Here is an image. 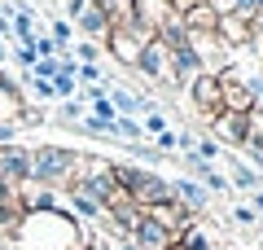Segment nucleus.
Returning a JSON list of instances; mask_svg holds the SVG:
<instances>
[{"label":"nucleus","mask_w":263,"mask_h":250,"mask_svg":"<svg viewBox=\"0 0 263 250\" xmlns=\"http://www.w3.org/2000/svg\"><path fill=\"white\" fill-rule=\"evenodd\" d=\"M219 97H224V110H237V114H250L254 110L246 79H241V75H233V70H219Z\"/></svg>","instance_id":"obj_10"},{"label":"nucleus","mask_w":263,"mask_h":250,"mask_svg":"<svg viewBox=\"0 0 263 250\" xmlns=\"http://www.w3.org/2000/svg\"><path fill=\"white\" fill-rule=\"evenodd\" d=\"M13 62H18L22 70H31V66L40 62V53H35V44H13Z\"/></svg>","instance_id":"obj_28"},{"label":"nucleus","mask_w":263,"mask_h":250,"mask_svg":"<svg viewBox=\"0 0 263 250\" xmlns=\"http://www.w3.org/2000/svg\"><path fill=\"white\" fill-rule=\"evenodd\" d=\"M110 250H141V246H136V241H132V237H119V241H114Z\"/></svg>","instance_id":"obj_37"},{"label":"nucleus","mask_w":263,"mask_h":250,"mask_svg":"<svg viewBox=\"0 0 263 250\" xmlns=\"http://www.w3.org/2000/svg\"><path fill=\"white\" fill-rule=\"evenodd\" d=\"M5 145H18V128L13 123H0V149Z\"/></svg>","instance_id":"obj_35"},{"label":"nucleus","mask_w":263,"mask_h":250,"mask_svg":"<svg viewBox=\"0 0 263 250\" xmlns=\"http://www.w3.org/2000/svg\"><path fill=\"white\" fill-rule=\"evenodd\" d=\"M176 241H180V246H189V250H219V246H224L219 233H215V224H206V220H193Z\"/></svg>","instance_id":"obj_16"},{"label":"nucleus","mask_w":263,"mask_h":250,"mask_svg":"<svg viewBox=\"0 0 263 250\" xmlns=\"http://www.w3.org/2000/svg\"><path fill=\"white\" fill-rule=\"evenodd\" d=\"M250 167H254V171H259V176H263V154H259V158H250Z\"/></svg>","instance_id":"obj_39"},{"label":"nucleus","mask_w":263,"mask_h":250,"mask_svg":"<svg viewBox=\"0 0 263 250\" xmlns=\"http://www.w3.org/2000/svg\"><path fill=\"white\" fill-rule=\"evenodd\" d=\"M149 215H154V220L162 224V228H171V233H176V237H180V233H184V228H189V224H193V220H202V215H189L184 206L176 202V198H167V202H158V206H154Z\"/></svg>","instance_id":"obj_17"},{"label":"nucleus","mask_w":263,"mask_h":250,"mask_svg":"<svg viewBox=\"0 0 263 250\" xmlns=\"http://www.w3.org/2000/svg\"><path fill=\"white\" fill-rule=\"evenodd\" d=\"M184 93H189L193 114H202V119H215V114L224 110V97H219V75H211V70H202V75L184 88Z\"/></svg>","instance_id":"obj_4"},{"label":"nucleus","mask_w":263,"mask_h":250,"mask_svg":"<svg viewBox=\"0 0 263 250\" xmlns=\"http://www.w3.org/2000/svg\"><path fill=\"white\" fill-rule=\"evenodd\" d=\"M62 193H66V202H70V215H75L79 224H97V220H105V206L97 202V198H88L84 189H75V185H66Z\"/></svg>","instance_id":"obj_14"},{"label":"nucleus","mask_w":263,"mask_h":250,"mask_svg":"<svg viewBox=\"0 0 263 250\" xmlns=\"http://www.w3.org/2000/svg\"><path fill=\"white\" fill-rule=\"evenodd\" d=\"M233 220L241 224V228H254V220H259V211H254V206H233Z\"/></svg>","instance_id":"obj_32"},{"label":"nucleus","mask_w":263,"mask_h":250,"mask_svg":"<svg viewBox=\"0 0 263 250\" xmlns=\"http://www.w3.org/2000/svg\"><path fill=\"white\" fill-rule=\"evenodd\" d=\"M141 128H145V136H158V132H167V114H162V110H149Z\"/></svg>","instance_id":"obj_29"},{"label":"nucleus","mask_w":263,"mask_h":250,"mask_svg":"<svg viewBox=\"0 0 263 250\" xmlns=\"http://www.w3.org/2000/svg\"><path fill=\"white\" fill-rule=\"evenodd\" d=\"M75 88H79L75 75H57V79H53V101H70V97H75Z\"/></svg>","instance_id":"obj_24"},{"label":"nucleus","mask_w":263,"mask_h":250,"mask_svg":"<svg viewBox=\"0 0 263 250\" xmlns=\"http://www.w3.org/2000/svg\"><path fill=\"white\" fill-rule=\"evenodd\" d=\"M88 101H79V97H70V101H57V123H66V128H75L79 119H84Z\"/></svg>","instance_id":"obj_23"},{"label":"nucleus","mask_w":263,"mask_h":250,"mask_svg":"<svg viewBox=\"0 0 263 250\" xmlns=\"http://www.w3.org/2000/svg\"><path fill=\"white\" fill-rule=\"evenodd\" d=\"M5 79H9V75H5V70H0V83H5Z\"/></svg>","instance_id":"obj_42"},{"label":"nucleus","mask_w":263,"mask_h":250,"mask_svg":"<svg viewBox=\"0 0 263 250\" xmlns=\"http://www.w3.org/2000/svg\"><path fill=\"white\" fill-rule=\"evenodd\" d=\"M171 198H176V202L184 206L189 215L211 211V189H206V185H197V180H189V176H176V180H171Z\"/></svg>","instance_id":"obj_9"},{"label":"nucleus","mask_w":263,"mask_h":250,"mask_svg":"<svg viewBox=\"0 0 263 250\" xmlns=\"http://www.w3.org/2000/svg\"><path fill=\"white\" fill-rule=\"evenodd\" d=\"M180 22H184L189 35H211V31H215V22H219V9L211 5V0H197L193 9L180 13Z\"/></svg>","instance_id":"obj_13"},{"label":"nucleus","mask_w":263,"mask_h":250,"mask_svg":"<svg viewBox=\"0 0 263 250\" xmlns=\"http://www.w3.org/2000/svg\"><path fill=\"white\" fill-rule=\"evenodd\" d=\"M5 57H9V44H5V40H0V66H5Z\"/></svg>","instance_id":"obj_40"},{"label":"nucleus","mask_w":263,"mask_h":250,"mask_svg":"<svg viewBox=\"0 0 263 250\" xmlns=\"http://www.w3.org/2000/svg\"><path fill=\"white\" fill-rule=\"evenodd\" d=\"M215 35H219V44H224V48H246V44H250V22L237 18V13H219Z\"/></svg>","instance_id":"obj_15"},{"label":"nucleus","mask_w":263,"mask_h":250,"mask_svg":"<svg viewBox=\"0 0 263 250\" xmlns=\"http://www.w3.org/2000/svg\"><path fill=\"white\" fill-rule=\"evenodd\" d=\"M18 202H22V211H53V206H57V189L27 180V185L18 189Z\"/></svg>","instance_id":"obj_19"},{"label":"nucleus","mask_w":263,"mask_h":250,"mask_svg":"<svg viewBox=\"0 0 263 250\" xmlns=\"http://www.w3.org/2000/svg\"><path fill=\"white\" fill-rule=\"evenodd\" d=\"M40 123H48V114L40 110V105H22V114H18V128H40Z\"/></svg>","instance_id":"obj_27"},{"label":"nucleus","mask_w":263,"mask_h":250,"mask_svg":"<svg viewBox=\"0 0 263 250\" xmlns=\"http://www.w3.org/2000/svg\"><path fill=\"white\" fill-rule=\"evenodd\" d=\"M228 185H237V189H250V193H254V189L263 185V176L254 171L250 163H241V158H233V154H228Z\"/></svg>","instance_id":"obj_21"},{"label":"nucleus","mask_w":263,"mask_h":250,"mask_svg":"<svg viewBox=\"0 0 263 250\" xmlns=\"http://www.w3.org/2000/svg\"><path fill=\"white\" fill-rule=\"evenodd\" d=\"M48 35H53L57 48H66V44H70V35H75V22H70V18H53V31H48Z\"/></svg>","instance_id":"obj_25"},{"label":"nucleus","mask_w":263,"mask_h":250,"mask_svg":"<svg viewBox=\"0 0 263 250\" xmlns=\"http://www.w3.org/2000/svg\"><path fill=\"white\" fill-rule=\"evenodd\" d=\"M132 241H136L141 250H167L171 241H176V233L162 228V224L154 220L149 211H145V215H141V224H136V233H132Z\"/></svg>","instance_id":"obj_11"},{"label":"nucleus","mask_w":263,"mask_h":250,"mask_svg":"<svg viewBox=\"0 0 263 250\" xmlns=\"http://www.w3.org/2000/svg\"><path fill=\"white\" fill-rule=\"evenodd\" d=\"M136 70H141L149 83H167V88H171V48L162 44L158 35H154L149 44L141 48V62H136Z\"/></svg>","instance_id":"obj_5"},{"label":"nucleus","mask_w":263,"mask_h":250,"mask_svg":"<svg viewBox=\"0 0 263 250\" xmlns=\"http://www.w3.org/2000/svg\"><path fill=\"white\" fill-rule=\"evenodd\" d=\"M79 250H110V241H105L101 233H88V228H84V241H79Z\"/></svg>","instance_id":"obj_33"},{"label":"nucleus","mask_w":263,"mask_h":250,"mask_svg":"<svg viewBox=\"0 0 263 250\" xmlns=\"http://www.w3.org/2000/svg\"><path fill=\"white\" fill-rule=\"evenodd\" d=\"M250 206H254V211H263V189H254V198H250Z\"/></svg>","instance_id":"obj_38"},{"label":"nucleus","mask_w":263,"mask_h":250,"mask_svg":"<svg viewBox=\"0 0 263 250\" xmlns=\"http://www.w3.org/2000/svg\"><path fill=\"white\" fill-rule=\"evenodd\" d=\"M0 180L13 189H22L31 180V149L27 145H5L0 149Z\"/></svg>","instance_id":"obj_6"},{"label":"nucleus","mask_w":263,"mask_h":250,"mask_svg":"<svg viewBox=\"0 0 263 250\" xmlns=\"http://www.w3.org/2000/svg\"><path fill=\"white\" fill-rule=\"evenodd\" d=\"M193 154L202 158V163H215V158L224 154V149H219V140H211V136H202V140H197V145H193Z\"/></svg>","instance_id":"obj_26"},{"label":"nucleus","mask_w":263,"mask_h":250,"mask_svg":"<svg viewBox=\"0 0 263 250\" xmlns=\"http://www.w3.org/2000/svg\"><path fill=\"white\" fill-rule=\"evenodd\" d=\"M114 180H119V189L141 206V211H154L158 202L171 198V180L158 176L154 167H141V163H114Z\"/></svg>","instance_id":"obj_2"},{"label":"nucleus","mask_w":263,"mask_h":250,"mask_svg":"<svg viewBox=\"0 0 263 250\" xmlns=\"http://www.w3.org/2000/svg\"><path fill=\"white\" fill-rule=\"evenodd\" d=\"M246 88H250L254 110H263V70H259V75H246Z\"/></svg>","instance_id":"obj_30"},{"label":"nucleus","mask_w":263,"mask_h":250,"mask_svg":"<svg viewBox=\"0 0 263 250\" xmlns=\"http://www.w3.org/2000/svg\"><path fill=\"white\" fill-rule=\"evenodd\" d=\"M22 105H27V97H22V83L5 79V83H0V123H13V128H18Z\"/></svg>","instance_id":"obj_20"},{"label":"nucleus","mask_w":263,"mask_h":250,"mask_svg":"<svg viewBox=\"0 0 263 250\" xmlns=\"http://www.w3.org/2000/svg\"><path fill=\"white\" fill-rule=\"evenodd\" d=\"M13 246L18 250H79L84 241V224L66 206H53V211H27L13 233Z\"/></svg>","instance_id":"obj_1"},{"label":"nucleus","mask_w":263,"mask_h":250,"mask_svg":"<svg viewBox=\"0 0 263 250\" xmlns=\"http://www.w3.org/2000/svg\"><path fill=\"white\" fill-rule=\"evenodd\" d=\"M167 250H189V246H180V241H171V246H167Z\"/></svg>","instance_id":"obj_41"},{"label":"nucleus","mask_w":263,"mask_h":250,"mask_svg":"<svg viewBox=\"0 0 263 250\" xmlns=\"http://www.w3.org/2000/svg\"><path fill=\"white\" fill-rule=\"evenodd\" d=\"M202 70H206V66H202V57H197V48L189 44V40L171 48V88H189Z\"/></svg>","instance_id":"obj_7"},{"label":"nucleus","mask_w":263,"mask_h":250,"mask_svg":"<svg viewBox=\"0 0 263 250\" xmlns=\"http://www.w3.org/2000/svg\"><path fill=\"white\" fill-rule=\"evenodd\" d=\"M84 9H88V0H66V13H70V22H75Z\"/></svg>","instance_id":"obj_36"},{"label":"nucleus","mask_w":263,"mask_h":250,"mask_svg":"<svg viewBox=\"0 0 263 250\" xmlns=\"http://www.w3.org/2000/svg\"><path fill=\"white\" fill-rule=\"evenodd\" d=\"M215 128V140H224L228 149H241L246 145V132H250V114H237V110H219L211 119Z\"/></svg>","instance_id":"obj_8"},{"label":"nucleus","mask_w":263,"mask_h":250,"mask_svg":"<svg viewBox=\"0 0 263 250\" xmlns=\"http://www.w3.org/2000/svg\"><path fill=\"white\" fill-rule=\"evenodd\" d=\"M246 154L250 158H259L263 154V110H250V132H246Z\"/></svg>","instance_id":"obj_22"},{"label":"nucleus","mask_w":263,"mask_h":250,"mask_svg":"<svg viewBox=\"0 0 263 250\" xmlns=\"http://www.w3.org/2000/svg\"><path fill=\"white\" fill-rule=\"evenodd\" d=\"M35 53H40V57H57V53H66V48H57L53 35H35Z\"/></svg>","instance_id":"obj_34"},{"label":"nucleus","mask_w":263,"mask_h":250,"mask_svg":"<svg viewBox=\"0 0 263 250\" xmlns=\"http://www.w3.org/2000/svg\"><path fill=\"white\" fill-rule=\"evenodd\" d=\"M154 149H158V154H167V149H180V132H158V136H154Z\"/></svg>","instance_id":"obj_31"},{"label":"nucleus","mask_w":263,"mask_h":250,"mask_svg":"<svg viewBox=\"0 0 263 250\" xmlns=\"http://www.w3.org/2000/svg\"><path fill=\"white\" fill-rule=\"evenodd\" d=\"M75 27H79V35H88L92 44H105V40H110V31H114L110 18L101 13V5H97V0H88V9L75 18Z\"/></svg>","instance_id":"obj_12"},{"label":"nucleus","mask_w":263,"mask_h":250,"mask_svg":"<svg viewBox=\"0 0 263 250\" xmlns=\"http://www.w3.org/2000/svg\"><path fill=\"white\" fill-rule=\"evenodd\" d=\"M97 5H101V13L110 18V27H114V31L132 27V22L141 18V0H97Z\"/></svg>","instance_id":"obj_18"},{"label":"nucleus","mask_w":263,"mask_h":250,"mask_svg":"<svg viewBox=\"0 0 263 250\" xmlns=\"http://www.w3.org/2000/svg\"><path fill=\"white\" fill-rule=\"evenodd\" d=\"M75 167H79V149L70 145H40L31 149V180L48 189H66L75 180Z\"/></svg>","instance_id":"obj_3"}]
</instances>
